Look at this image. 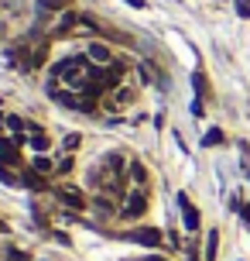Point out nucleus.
<instances>
[{
  "label": "nucleus",
  "mask_w": 250,
  "mask_h": 261,
  "mask_svg": "<svg viewBox=\"0 0 250 261\" xmlns=\"http://www.w3.org/2000/svg\"><path fill=\"white\" fill-rule=\"evenodd\" d=\"M72 169H76V158H72V155H66L58 165H55V172H58V175H69Z\"/></svg>",
  "instance_id": "f3484780"
},
{
  "label": "nucleus",
  "mask_w": 250,
  "mask_h": 261,
  "mask_svg": "<svg viewBox=\"0 0 250 261\" xmlns=\"http://www.w3.org/2000/svg\"><path fill=\"white\" fill-rule=\"evenodd\" d=\"M127 237H131L134 244H144V248H161V241H165V234H161L158 227H137Z\"/></svg>",
  "instance_id": "f03ea898"
},
{
  "label": "nucleus",
  "mask_w": 250,
  "mask_h": 261,
  "mask_svg": "<svg viewBox=\"0 0 250 261\" xmlns=\"http://www.w3.org/2000/svg\"><path fill=\"white\" fill-rule=\"evenodd\" d=\"M189 261H199V254H196V248H189Z\"/></svg>",
  "instance_id": "393cba45"
},
{
  "label": "nucleus",
  "mask_w": 250,
  "mask_h": 261,
  "mask_svg": "<svg viewBox=\"0 0 250 261\" xmlns=\"http://www.w3.org/2000/svg\"><path fill=\"white\" fill-rule=\"evenodd\" d=\"M240 217H243V223L250 227V206H240Z\"/></svg>",
  "instance_id": "4be33fe9"
},
{
  "label": "nucleus",
  "mask_w": 250,
  "mask_h": 261,
  "mask_svg": "<svg viewBox=\"0 0 250 261\" xmlns=\"http://www.w3.org/2000/svg\"><path fill=\"white\" fill-rule=\"evenodd\" d=\"M0 127H7V117H4V114H0Z\"/></svg>",
  "instance_id": "a878e982"
},
{
  "label": "nucleus",
  "mask_w": 250,
  "mask_h": 261,
  "mask_svg": "<svg viewBox=\"0 0 250 261\" xmlns=\"http://www.w3.org/2000/svg\"><path fill=\"white\" fill-rule=\"evenodd\" d=\"M0 162H4V165H17V162H21V155H17V144L7 141L4 134H0Z\"/></svg>",
  "instance_id": "1a4fd4ad"
},
{
  "label": "nucleus",
  "mask_w": 250,
  "mask_h": 261,
  "mask_svg": "<svg viewBox=\"0 0 250 261\" xmlns=\"http://www.w3.org/2000/svg\"><path fill=\"white\" fill-rule=\"evenodd\" d=\"M0 103H4V100H0Z\"/></svg>",
  "instance_id": "cd10ccee"
},
{
  "label": "nucleus",
  "mask_w": 250,
  "mask_h": 261,
  "mask_svg": "<svg viewBox=\"0 0 250 261\" xmlns=\"http://www.w3.org/2000/svg\"><path fill=\"white\" fill-rule=\"evenodd\" d=\"M147 210V189H127V199H123V210H120V217L123 220H137V217H144Z\"/></svg>",
  "instance_id": "f257e3e1"
},
{
  "label": "nucleus",
  "mask_w": 250,
  "mask_h": 261,
  "mask_svg": "<svg viewBox=\"0 0 250 261\" xmlns=\"http://www.w3.org/2000/svg\"><path fill=\"white\" fill-rule=\"evenodd\" d=\"M58 199H62L66 206H72V210L86 206V196H82V189H76V186H62V189H58Z\"/></svg>",
  "instance_id": "20e7f679"
},
{
  "label": "nucleus",
  "mask_w": 250,
  "mask_h": 261,
  "mask_svg": "<svg viewBox=\"0 0 250 261\" xmlns=\"http://www.w3.org/2000/svg\"><path fill=\"white\" fill-rule=\"evenodd\" d=\"M4 230H7V227H4V223H0V234H4Z\"/></svg>",
  "instance_id": "bb28decb"
},
{
  "label": "nucleus",
  "mask_w": 250,
  "mask_h": 261,
  "mask_svg": "<svg viewBox=\"0 0 250 261\" xmlns=\"http://www.w3.org/2000/svg\"><path fill=\"white\" fill-rule=\"evenodd\" d=\"M76 24H79V14H76V11H66V14H62V21H58V28H55V35H69Z\"/></svg>",
  "instance_id": "9b49d317"
},
{
  "label": "nucleus",
  "mask_w": 250,
  "mask_h": 261,
  "mask_svg": "<svg viewBox=\"0 0 250 261\" xmlns=\"http://www.w3.org/2000/svg\"><path fill=\"white\" fill-rule=\"evenodd\" d=\"M216 248H220V230H209V237H206V261H216Z\"/></svg>",
  "instance_id": "ddd939ff"
},
{
  "label": "nucleus",
  "mask_w": 250,
  "mask_h": 261,
  "mask_svg": "<svg viewBox=\"0 0 250 261\" xmlns=\"http://www.w3.org/2000/svg\"><path fill=\"white\" fill-rule=\"evenodd\" d=\"M21 186H27V189H45V186H48V179H45L41 172L27 169V172H21Z\"/></svg>",
  "instance_id": "9d476101"
},
{
  "label": "nucleus",
  "mask_w": 250,
  "mask_h": 261,
  "mask_svg": "<svg viewBox=\"0 0 250 261\" xmlns=\"http://www.w3.org/2000/svg\"><path fill=\"white\" fill-rule=\"evenodd\" d=\"M192 86H196L199 100H202V96H206V76H202V72H196V76H192Z\"/></svg>",
  "instance_id": "a211bd4d"
},
{
  "label": "nucleus",
  "mask_w": 250,
  "mask_h": 261,
  "mask_svg": "<svg viewBox=\"0 0 250 261\" xmlns=\"http://www.w3.org/2000/svg\"><path fill=\"white\" fill-rule=\"evenodd\" d=\"M127 182L137 186V189H147V169L141 162H131V165H127Z\"/></svg>",
  "instance_id": "0eeeda50"
},
{
  "label": "nucleus",
  "mask_w": 250,
  "mask_h": 261,
  "mask_svg": "<svg viewBox=\"0 0 250 261\" xmlns=\"http://www.w3.org/2000/svg\"><path fill=\"white\" fill-rule=\"evenodd\" d=\"M192 114H196V117H202V114H206V110H202V100H192Z\"/></svg>",
  "instance_id": "aec40b11"
},
{
  "label": "nucleus",
  "mask_w": 250,
  "mask_h": 261,
  "mask_svg": "<svg viewBox=\"0 0 250 261\" xmlns=\"http://www.w3.org/2000/svg\"><path fill=\"white\" fill-rule=\"evenodd\" d=\"M86 55H89L96 65H110V62H113V52H110V45H103V41H92Z\"/></svg>",
  "instance_id": "39448f33"
},
{
  "label": "nucleus",
  "mask_w": 250,
  "mask_h": 261,
  "mask_svg": "<svg viewBox=\"0 0 250 261\" xmlns=\"http://www.w3.org/2000/svg\"><path fill=\"white\" fill-rule=\"evenodd\" d=\"M79 144H82V138H79V134H66V141H62V148H66L69 155H72V151H79Z\"/></svg>",
  "instance_id": "dca6fc26"
},
{
  "label": "nucleus",
  "mask_w": 250,
  "mask_h": 261,
  "mask_svg": "<svg viewBox=\"0 0 250 261\" xmlns=\"http://www.w3.org/2000/svg\"><path fill=\"white\" fill-rule=\"evenodd\" d=\"M27 144H31L38 155H48V148H52V138H48V134L38 127V130H31V134H27Z\"/></svg>",
  "instance_id": "6e6552de"
},
{
  "label": "nucleus",
  "mask_w": 250,
  "mask_h": 261,
  "mask_svg": "<svg viewBox=\"0 0 250 261\" xmlns=\"http://www.w3.org/2000/svg\"><path fill=\"white\" fill-rule=\"evenodd\" d=\"M202 144H206V148H212V144H223V130H220V127L206 130V138H202Z\"/></svg>",
  "instance_id": "2eb2a0df"
},
{
  "label": "nucleus",
  "mask_w": 250,
  "mask_h": 261,
  "mask_svg": "<svg viewBox=\"0 0 250 261\" xmlns=\"http://www.w3.org/2000/svg\"><path fill=\"white\" fill-rule=\"evenodd\" d=\"M237 11L240 17H250V0H237Z\"/></svg>",
  "instance_id": "6ab92c4d"
},
{
  "label": "nucleus",
  "mask_w": 250,
  "mask_h": 261,
  "mask_svg": "<svg viewBox=\"0 0 250 261\" xmlns=\"http://www.w3.org/2000/svg\"><path fill=\"white\" fill-rule=\"evenodd\" d=\"M45 7H66V0H41Z\"/></svg>",
  "instance_id": "412c9836"
},
{
  "label": "nucleus",
  "mask_w": 250,
  "mask_h": 261,
  "mask_svg": "<svg viewBox=\"0 0 250 261\" xmlns=\"http://www.w3.org/2000/svg\"><path fill=\"white\" fill-rule=\"evenodd\" d=\"M31 169H35V172H41V175H52V172H55V165H52V158H48V155H38L35 162H31Z\"/></svg>",
  "instance_id": "f8f14e48"
},
{
  "label": "nucleus",
  "mask_w": 250,
  "mask_h": 261,
  "mask_svg": "<svg viewBox=\"0 0 250 261\" xmlns=\"http://www.w3.org/2000/svg\"><path fill=\"white\" fill-rule=\"evenodd\" d=\"M131 103H134V90L120 83L117 90H113V96H110V110H120V107H131Z\"/></svg>",
  "instance_id": "423d86ee"
},
{
  "label": "nucleus",
  "mask_w": 250,
  "mask_h": 261,
  "mask_svg": "<svg viewBox=\"0 0 250 261\" xmlns=\"http://www.w3.org/2000/svg\"><path fill=\"white\" fill-rule=\"evenodd\" d=\"M144 261H168V258H161V254H147Z\"/></svg>",
  "instance_id": "b1692460"
},
{
  "label": "nucleus",
  "mask_w": 250,
  "mask_h": 261,
  "mask_svg": "<svg viewBox=\"0 0 250 261\" xmlns=\"http://www.w3.org/2000/svg\"><path fill=\"white\" fill-rule=\"evenodd\" d=\"M7 130H11V134H27V120L24 117H7Z\"/></svg>",
  "instance_id": "4468645a"
},
{
  "label": "nucleus",
  "mask_w": 250,
  "mask_h": 261,
  "mask_svg": "<svg viewBox=\"0 0 250 261\" xmlns=\"http://www.w3.org/2000/svg\"><path fill=\"white\" fill-rule=\"evenodd\" d=\"M127 4H131V7H137V11H144V7H147V0H127Z\"/></svg>",
  "instance_id": "5701e85b"
},
{
  "label": "nucleus",
  "mask_w": 250,
  "mask_h": 261,
  "mask_svg": "<svg viewBox=\"0 0 250 261\" xmlns=\"http://www.w3.org/2000/svg\"><path fill=\"white\" fill-rule=\"evenodd\" d=\"M178 206H182V217H185V230H199V210L192 206V199L185 193H178Z\"/></svg>",
  "instance_id": "7ed1b4c3"
}]
</instances>
